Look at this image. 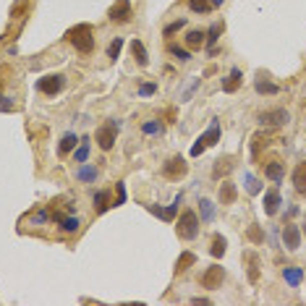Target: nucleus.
Here are the masks:
<instances>
[{
	"label": "nucleus",
	"mask_w": 306,
	"mask_h": 306,
	"mask_svg": "<svg viewBox=\"0 0 306 306\" xmlns=\"http://www.w3.org/2000/svg\"><path fill=\"white\" fill-rule=\"evenodd\" d=\"M154 89H157L154 84H142V86H139V94H142V97H150V94H154Z\"/></svg>",
	"instance_id": "obj_42"
},
{
	"label": "nucleus",
	"mask_w": 306,
	"mask_h": 306,
	"mask_svg": "<svg viewBox=\"0 0 306 306\" xmlns=\"http://www.w3.org/2000/svg\"><path fill=\"white\" fill-rule=\"evenodd\" d=\"M78 142H82V139H78L76 134H66L63 139H60V144H58V154L63 157V154H68L71 150H76V144H78Z\"/></svg>",
	"instance_id": "obj_18"
},
{
	"label": "nucleus",
	"mask_w": 306,
	"mask_h": 306,
	"mask_svg": "<svg viewBox=\"0 0 306 306\" xmlns=\"http://www.w3.org/2000/svg\"><path fill=\"white\" fill-rule=\"evenodd\" d=\"M142 131H144V134H162V126H160L157 120H146L144 126H142Z\"/></svg>",
	"instance_id": "obj_39"
},
{
	"label": "nucleus",
	"mask_w": 306,
	"mask_h": 306,
	"mask_svg": "<svg viewBox=\"0 0 306 306\" xmlns=\"http://www.w3.org/2000/svg\"><path fill=\"white\" fill-rule=\"evenodd\" d=\"M230 170H233V157H218V160H214V168H212V176L222 178V176H228Z\"/></svg>",
	"instance_id": "obj_13"
},
{
	"label": "nucleus",
	"mask_w": 306,
	"mask_h": 306,
	"mask_svg": "<svg viewBox=\"0 0 306 306\" xmlns=\"http://www.w3.org/2000/svg\"><path fill=\"white\" fill-rule=\"evenodd\" d=\"M238 86H241V71H238V68H233L230 76L222 82V92H236Z\"/></svg>",
	"instance_id": "obj_24"
},
{
	"label": "nucleus",
	"mask_w": 306,
	"mask_h": 306,
	"mask_svg": "<svg viewBox=\"0 0 306 306\" xmlns=\"http://www.w3.org/2000/svg\"><path fill=\"white\" fill-rule=\"evenodd\" d=\"M282 278H286V282L290 288H298L301 280H304V270L301 267H286L282 270Z\"/></svg>",
	"instance_id": "obj_15"
},
{
	"label": "nucleus",
	"mask_w": 306,
	"mask_h": 306,
	"mask_svg": "<svg viewBox=\"0 0 306 306\" xmlns=\"http://www.w3.org/2000/svg\"><path fill=\"white\" fill-rule=\"evenodd\" d=\"M248 238H252L254 244H262V241H264L262 228H259V225H248Z\"/></svg>",
	"instance_id": "obj_36"
},
{
	"label": "nucleus",
	"mask_w": 306,
	"mask_h": 306,
	"mask_svg": "<svg viewBox=\"0 0 306 306\" xmlns=\"http://www.w3.org/2000/svg\"><path fill=\"white\" fill-rule=\"evenodd\" d=\"M76 178L78 180H94L97 178V168H78L76 170Z\"/></svg>",
	"instance_id": "obj_35"
},
{
	"label": "nucleus",
	"mask_w": 306,
	"mask_h": 306,
	"mask_svg": "<svg viewBox=\"0 0 306 306\" xmlns=\"http://www.w3.org/2000/svg\"><path fill=\"white\" fill-rule=\"evenodd\" d=\"M131 52H134V58H136V63H139V66H146V63H150V58H146V48H144L139 40L131 42Z\"/></svg>",
	"instance_id": "obj_26"
},
{
	"label": "nucleus",
	"mask_w": 306,
	"mask_h": 306,
	"mask_svg": "<svg viewBox=\"0 0 306 306\" xmlns=\"http://www.w3.org/2000/svg\"><path fill=\"white\" fill-rule=\"evenodd\" d=\"M236 196H238L236 184H230V180H222V186H220V191H218L220 204H233V202H236Z\"/></svg>",
	"instance_id": "obj_11"
},
{
	"label": "nucleus",
	"mask_w": 306,
	"mask_h": 306,
	"mask_svg": "<svg viewBox=\"0 0 306 306\" xmlns=\"http://www.w3.org/2000/svg\"><path fill=\"white\" fill-rule=\"evenodd\" d=\"M188 8L194 14H207V10H212V3L210 0H188Z\"/></svg>",
	"instance_id": "obj_31"
},
{
	"label": "nucleus",
	"mask_w": 306,
	"mask_h": 306,
	"mask_svg": "<svg viewBox=\"0 0 306 306\" xmlns=\"http://www.w3.org/2000/svg\"><path fill=\"white\" fill-rule=\"evenodd\" d=\"M204 150H207V144H204L202 139H196V144H194V146H191V154H194V157H199V154H202Z\"/></svg>",
	"instance_id": "obj_41"
},
{
	"label": "nucleus",
	"mask_w": 306,
	"mask_h": 306,
	"mask_svg": "<svg viewBox=\"0 0 306 306\" xmlns=\"http://www.w3.org/2000/svg\"><path fill=\"white\" fill-rule=\"evenodd\" d=\"M210 3H212V8H220V6L225 3V0H210Z\"/></svg>",
	"instance_id": "obj_45"
},
{
	"label": "nucleus",
	"mask_w": 306,
	"mask_h": 306,
	"mask_svg": "<svg viewBox=\"0 0 306 306\" xmlns=\"http://www.w3.org/2000/svg\"><path fill=\"white\" fill-rule=\"evenodd\" d=\"M131 16H134V10H131L128 0H116L112 8L108 10V18L110 21H118V24H126V21H131Z\"/></svg>",
	"instance_id": "obj_8"
},
{
	"label": "nucleus",
	"mask_w": 306,
	"mask_h": 306,
	"mask_svg": "<svg viewBox=\"0 0 306 306\" xmlns=\"http://www.w3.org/2000/svg\"><path fill=\"white\" fill-rule=\"evenodd\" d=\"M225 248H228V241L220 236V233H214V238H212V248H210V254L214 256V259H220L222 254H225Z\"/></svg>",
	"instance_id": "obj_25"
},
{
	"label": "nucleus",
	"mask_w": 306,
	"mask_h": 306,
	"mask_svg": "<svg viewBox=\"0 0 306 306\" xmlns=\"http://www.w3.org/2000/svg\"><path fill=\"white\" fill-rule=\"evenodd\" d=\"M244 184H246V191H248V194H259V191H262L259 180H256L252 173H244Z\"/></svg>",
	"instance_id": "obj_32"
},
{
	"label": "nucleus",
	"mask_w": 306,
	"mask_h": 306,
	"mask_svg": "<svg viewBox=\"0 0 306 306\" xmlns=\"http://www.w3.org/2000/svg\"><path fill=\"white\" fill-rule=\"evenodd\" d=\"M76 162H86V157H89V136H84L82 142H78V150H76Z\"/></svg>",
	"instance_id": "obj_28"
},
{
	"label": "nucleus",
	"mask_w": 306,
	"mask_h": 306,
	"mask_svg": "<svg viewBox=\"0 0 306 306\" xmlns=\"http://www.w3.org/2000/svg\"><path fill=\"white\" fill-rule=\"evenodd\" d=\"M191 264H196V256L191 254V252H184L178 256V262H176V275H180V272H186Z\"/></svg>",
	"instance_id": "obj_23"
},
{
	"label": "nucleus",
	"mask_w": 306,
	"mask_h": 306,
	"mask_svg": "<svg viewBox=\"0 0 306 306\" xmlns=\"http://www.w3.org/2000/svg\"><path fill=\"white\" fill-rule=\"evenodd\" d=\"M264 176L270 180H275V184H280L286 178V168H282V162H270V165H264Z\"/></svg>",
	"instance_id": "obj_16"
},
{
	"label": "nucleus",
	"mask_w": 306,
	"mask_h": 306,
	"mask_svg": "<svg viewBox=\"0 0 306 306\" xmlns=\"http://www.w3.org/2000/svg\"><path fill=\"white\" fill-rule=\"evenodd\" d=\"M78 225H82V220L74 218V214H63V220H60V230L63 233H76L78 230Z\"/></svg>",
	"instance_id": "obj_27"
},
{
	"label": "nucleus",
	"mask_w": 306,
	"mask_h": 306,
	"mask_svg": "<svg viewBox=\"0 0 306 306\" xmlns=\"http://www.w3.org/2000/svg\"><path fill=\"white\" fill-rule=\"evenodd\" d=\"M204 42H207V32H202V29H191L186 34V44H188V48H202Z\"/></svg>",
	"instance_id": "obj_20"
},
{
	"label": "nucleus",
	"mask_w": 306,
	"mask_h": 306,
	"mask_svg": "<svg viewBox=\"0 0 306 306\" xmlns=\"http://www.w3.org/2000/svg\"><path fill=\"white\" fill-rule=\"evenodd\" d=\"M280 204H282V199H280V194H278V188H270V191H264V199H262V210H264V214H278V210H280Z\"/></svg>",
	"instance_id": "obj_10"
},
{
	"label": "nucleus",
	"mask_w": 306,
	"mask_h": 306,
	"mask_svg": "<svg viewBox=\"0 0 306 306\" xmlns=\"http://www.w3.org/2000/svg\"><path fill=\"white\" fill-rule=\"evenodd\" d=\"M293 186H296L298 194H306V160L296 165V170H293Z\"/></svg>",
	"instance_id": "obj_12"
},
{
	"label": "nucleus",
	"mask_w": 306,
	"mask_h": 306,
	"mask_svg": "<svg viewBox=\"0 0 306 306\" xmlns=\"http://www.w3.org/2000/svg\"><path fill=\"white\" fill-rule=\"evenodd\" d=\"M168 52L173 55V58H178L180 63H186V60H191V55H188V50H186V48H180V44H170V48H168Z\"/></svg>",
	"instance_id": "obj_29"
},
{
	"label": "nucleus",
	"mask_w": 306,
	"mask_h": 306,
	"mask_svg": "<svg viewBox=\"0 0 306 306\" xmlns=\"http://www.w3.org/2000/svg\"><path fill=\"white\" fill-rule=\"evenodd\" d=\"M199 225H202L199 222V214L191 212V210H186L178 218V222H176V233H178L180 241H194V238L199 236Z\"/></svg>",
	"instance_id": "obj_2"
},
{
	"label": "nucleus",
	"mask_w": 306,
	"mask_h": 306,
	"mask_svg": "<svg viewBox=\"0 0 306 306\" xmlns=\"http://www.w3.org/2000/svg\"><path fill=\"white\" fill-rule=\"evenodd\" d=\"M288 120H290V116H288V110H286V108L259 112V123H262V126H272V128H278V126H286Z\"/></svg>",
	"instance_id": "obj_6"
},
{
	"label": "nucleus",
	"mask_w": 306,
	"mask_h": 306,
	"mask_svg": "<svg viewBox=\"0 0 306 306\" xmlns=\"http://www.w3.org/2000/svg\"><path fill=\"white\" fill-rule=\"evenodd\" d=\"M222 280H225V270L220 264H212V267L204 270V275H202V288L214 290V288L222 286Z\"/></svg>",
	"instance_id": "obj_7"
},
{
	"label": "nucleus",
	"mask_w": 306,
	"mask_h": 306,
	"mask_svg": "<svg viewBox=\"0 0 306 306\" xmlns=\"http://www.w3.org/2000/svg\"><path fill=\"white\" fill-rule=\"evenodd\" d=\"M66 40L76 48V52L89 55V52L94 50V32H92V26H89V24H78L74 29H68Z\"/></svg>",
	"instance_id": "obj_1"
},
{
	"label": "nucleus",
	"mask_w": 306,
	"mask_h": 306,
	"mask_svg": "<svg viewBox=\"0 0 306 306\" xmlns=\"http://www.w3.org/2000/svg\"><path fill=\"white\" fill-rule=\"evenodd\" d=\"M282 246H286L288 252H296V248L301 246V230H298V225L286 222V228H282Z\"/></svg>",
	"instance_id": "obj_9"
},
{
	"label": "nucleus",
	"mask_w": 306,
	"mask_h": 306,
	"mask_svg": "<svg viewBox=\"0 0 306 306\" xmlns=\"http://www.w3.org/2000/svg\"><path fill=\"white\" fill-rule=\"evenodd\" d=\"M63 86H66V76H60V74H48V76H42L40 82H37V92L48 94V97H55Z\"/></svg>",
	"instance_id": "obj_4"
},
{
	"label": "nucleus",
	"mask_w": 306,
	"mask_h": 306,
	"mask_svg": "<svg viewBox=\"0 0 306 306\" xmlns=\"http://www.w3.org/2000/svg\"><path fill=\"white\" fill-rule=\"evenodd\" d=\"M110 207H112V204H110V194H108V191H97V194H94V212L102 214V212H108Z\"/></svg>",
	"instance_id": "obj_22"
},
{
	"label": "nucleus",
	"mask_w": 306,
	"mask_h": 306,
	"mask_svg": "<svg viewBox=\"0 0 306 306\" xmlns=\"http://www.w3.org/2000/svg\"><path fill=\"white\" fill-rule=\"evenodd\" d=\"M254 89H256L259 94H278V92H280V86H278V84L267 82V78H262V76H259L256 82H254Z\"/></svg>",
	"instance_id": "obj_21"
},
{
	"label": "nucleus",
	"mask_w": 306,
	"mask_h": 306,
	"mask_svg": "<svg viewBox=\"0 0 306 306\" xmlns=\"http://www.w3.org/2000/svg\"><path fill=\"white\" fill-rule=\"evenodd\" d=\"M199 204H202V222H210L214 218V204L210 199H202Z\"/></svg>",
	"instance_id": "obj_30"
},
{
	"label": "nucleus",
	"mask_w": 306,
	"mask_h": 306,
	"mask_svg": "<svg viewBox=\"0 0 306 306\" xmlns=\"http://www.w3.org/2000/svg\"><path fill=\"white\" fill-rule=\"evenodd\" d=\"M123 202H126V186L118 180V186H116V202H112V207H120Z\"/></svg>",
	"instance_id": "obj_37"
},
{
	"label": "nucleus",
	"mask_w": 306,
	"mask_h": 306,
	"mask_svg": "<svg viewBox=\"0 0 306 306\" xmlns=\"http://www.w3.org/2000/svg\"><path fill=\"white\" fill-rule=\"evenodd\" d=\"M120 50H123V40H120V37H116V40L110 42V48H108V58H110V60H116L118 55H120Z\"/></svg>",
	"instance_id": "obj_34"
},
{
	"label": "nucleus",
	"mask_w": 306,
	"mask_h": 306,
	"mask_svg": "<svg viewBox=\"0 0 306 306\" xmlns=\"http://www.w3.org/2000/svg\"><path fill=\"white\" fill-rule=\"evenodd\" d=\"M220 34H222V24H212L210 32H207V44H210V50H212V44L220 40Z\"/></svg>",
	"instance_id": "obj_33"
},
{
	"label": "nucleus",
	"mask_w": 306,
	"mask_h": 306,
	"mask_svg": "<svg viewBox=\"0 0 306 306\" xmlns=\"http://www.w3.org/2000/svg\"><path fill=\"white\" fill-rule=\"evenodd\" d=\"M120 128V120H108L102 128H97V146L100 150H105V152H110L112 150V144H116V131Z\"/></svg>",
	"instance_id": "obj_3"
},
{
	"label": "nucleus",
	"mask_w": 306,
	"mask_h": 306,
	"mask_svg": "<svg viewBox=\"0 0 306 306\" xmlns=\"http://www.w3.org/2000/svg\"><path fill=\"white\" fill-rule=\"evenodd\" d=\"M0 110H6V112L14 110V102H10L8 97H0Z\"/></svg>",
	"instance_id": "obj_43"
},
{
	"label": "nucleus",
	"mask_w": 306,
	"mask_h": 306,
	"mask_svg": "<svg viewBox=\"0 0 306 306\" xmlns=\"http://www.w3.org/2000/svg\"><path fill=\"white\" fill-rule=\"evenodd\" d=\"M178 204H180V196H176V202L170 204V207H165V210H160V207H150V212L157 214V218H162V220H173L176 212H178Z\"/></svg>",
	"instance_id": "obj_17"
},
{
	"label": "nucleus",
	"mask_w": 306,
	"mask_h": 306,
	"mask_svg": "<svg viewBox=\"0 0 306 306\" xmlns=\"http://www.w3.org/2000/svg\"><path fill=\"white\" fill-rule=\"evenodd\" d=\"M199 139L207 144V146H214V144H218V142H220V120H212L210 128H207V134H202Z\"/></svg>",
	"instance_id": "obj_14"
},
{
	"label": "nucleus",
	"mask_w": 306,
	"mask_h": 306,
	"mask_svg": "<svg viewBox=\"0 0 306 306\" xmlns=\"http://www.w3.org/2000/svg\"><path fill=\"white\" fill-rule=\"evenodd\" d=\"M244 259L248 262V280L256 282V280H259V256H256L254 252H246Z\"/></svg>",
	"instance_id": "obj_19"
},
{
	"label": "nucleus",
	"mask_w": 306,
	"mask_h": 306,
	"mask_svg": "<svg viewBox=\"0 0 306 306\" xmlns=\"http://www.w3.org/2000/svg\"><path fill=\"white\" fill-rule=\"evenodd\" d=\"M24 6H26V3H16L14 8H10V14H14V16H18V14H21V10H24Z\"/></svg>",
	"instance_id": "obj_44"
},
{
	"label": "nucleus",
	"mask_w": 306,
	"mask_h": 306,
	"mask_svg": "<svg viewBox=\"0 0 306 306\" xmlns=\"http://www.w3.org/2000/svg\"><path fill=\"white\" fill-rule=\"evenodd\" d=\"M184 26H186V18H178V21H173V24H168V26H165V37H170V34L180 32Z\"/></svg>",
	"instance_id": "obj_38"
},
{
	"label": "nucleus",
	"mask_w": 306,
	"mask_h": 306,
	"mask_svg": "<svg viewBox=\"0 0 306 306\" xmlns=\"http://www.w3.org/2000/svg\"><path fill=\"white\" fill-rule=\"evenodd\" d=\"M186 173H188V162H186L180 154L170 157V160L162 165V176H165V178H170V180H178V178H184Z\"/></svg>",
	"instance_id": "obj_5"
},
{
	"label": "nucleus",
	"mask_w": 306,
	"mask_h": 306,
	"mask_svg": "<svg viewBox=\"0 0 306 306\" xmlns=\"http://www.w3.org/2000/svg\"><path fill=\"white\" fill-rule=\"evenodd\" d=\"M32 220L42 225V222H48V220H50V212H48V210H40V212H34V214H32Z\"/></svg>",
	"instance_id": "obj_40"
}]
</instances>
